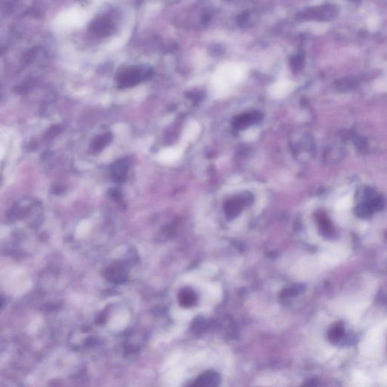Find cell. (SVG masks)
Segmentation results:
<instances>
[{"instance_id": "obj_1", "label": "cell", "mask_w": 387, "mask_h": 387, "mask_svg": "<svg viewBox=\"0 0 387 387\" xmlns=\"http://www.w3.org/2000/svg\"><path fill=\"white\" fill-rule=\"evenodd\" d=\"M244 71L239 67H225L215 74L212 81V88L214 94L222 96L226 94L233 86L242 80Z\"/></svg>"}, {"instance_id": "obj_2", "label": "cell", "mask_w": 387, "mask_h": 387, "mask_svg": "<svg viewBox=\"0 0 387 387\" xmlns=\"http://www.w3.org/2000/svg\"><path fill=\"white\" fill-rule=\"evenodd\" d=\"M151 70L147 66L136 65L123 68L117 74L116 81L119 88H131L147 80Z\"/></svg>"}, {"instance_id": "obj_3", "label": "cell", "mask_w": 387, "mask_h": 387, "mask_svg": "<svg viewBox=\"0 0 387 387\" xmlns=\"http://www.w3.org/2000/svg\"><path fill=\"white\" fill-rule=\"evenodd\" d=\"M114 30V23L109 17L102 16L93 20L90 24V31L99 36H106Z\"/></svg>"}, {"instance_id": "obj_4", "label": "cell", "mask_w": 387, "mask_h": 387, "mask_svg": "<svg viewBox=\"0 0 387 387\" xmlns=\"http://www.w3.org/2000/svg\"><path fill=\"white\" fill-rule=\"evenodd\" d=\"M129 169V161L127 159H121L114 163L111 167L112 178L116 182H124L127 179Z\"/></svg>"}, {"instance_id": "obj_5", "label": "cell", "mask_w": 387, "mask_h": 387, "mask_svg": "<svg viewBox=\"0 0 387 387\" xmlns=\"http://www.w3.org/2000/svg\"><path fill=\"white\" fill-rule=\"evenodd\" d=\"M293 89V84L290 82L287 81V80H281V81L274 83L273 86L270 87L269 95L273 99H283V98L288 96L291 93Z\"/></svg>"}, {"instance_id": "obj_6", "label": "cell", "mask_w": 387, "mask_h": 387, "mask_svg": "<svg viewBox=\"0 0 387 387\" xmlns=\"http://www.w3.org/2000/svg\"><path fill=\"white\" fill-rule=\"evenodd\" d=\"M336 14H337V9L332 5L318 7V8L309 10L308 12H306V15L309 17L321 20L333 18Z\"/></svg>"}, {"instance_id": "obj_7", "label": "cell", "mask_w": 387, "mask_h": 387, "mask_svg": "<svg viewBox=\"0 0 387 387\" xmlns=\"http://www.w3.org/2000/svg\"><path fill=\"white\" fill-rule=\"evenodd\" d=\"M220 375L216 372H207L199 377L195 383L192 384L193 387H217L220 384Z\"/></svg>"}, {"instance_id": "obj_8", "label": "cell", "mask_w": 387, "mask_h": 387, "mask_svg": "<svg viewBox=\"0 0 387 387\" xmlns=\"http://www.w3.org/2000/svg\"><path fill=\"white\" fill-rule=\"evenodd\" d=\"M105 276L113 283H122L126 279L125 271L121 263H115L107 268Z\"/></svg>"}, {"instance_id": "obj_9", "label": "cell", "mask_w": 387, "mask_h": 387, "mask_svg": "<svg viewBox=\"0 0 387 387\" xmlns=\"http://www.w3.org/2000/svg\"><path fill=\"white\" fill-rule=\"evenodd\" d=\"M201 126L197 121H190L184 131V140L188 143L195 141L201 133Z\"/></svg>"}, {"instance_id": "obj_10", "label": "cell", "mask_w": 387, "mask_h": 387, "mask_svg": "<svg viewBox=\"0 0 387 387\" xmlns=\"http://www.w3.org/2000/svg\"><path fill=\"white\" fill-rule=\"evenodd\" d=\"M112 135L110 132L102 134L96 137L90 144V150L93 153L99 152L102 148L112 141Z\"/></svg>"}, {"instance_id": "obj_11", "label": "cell", "mask_w": 387, "mask_h": 387, "mask_svg": "<svg viewBox=\"0 0 387 387\" xmlns=\"http://www.w3.org/2000/svg\"><path fill=\"white\" fill-rule=\"evenodd\" d=\"M179 304L184 308H190L197 303V295L191 290H183L179 293Z\"/></svg>"}, {"instance_id": "obj_12", "label": "cell", "mask_w": 387, "mask_h": 387, "mask_svg": "<svg viewBox=\"0 0 387 387\" xmlns=\"http://www.w3.org/2000/svg\"><path fill=\"white\" fill-rule=\"evenodd\" d=\"M343 328L340 326L334 327L333 329L331 330V332L329 334V338L331 339L332 341H336L338 340L339 338L341 337L342 334H343Z\"/></svg>"}, {"instance_id": "obj_13", "label": "cell", "mask_w": 387, "mask_h": 387, "mask_svg": "<svg viewBox=\"0 0 387 387\" xmlns=\"http://www.w3.org/2000/svg\"><path fill=\"white\" fill-rule=\"evenodd\" d=\"M299 290H300V287H299V286L290 287V288L284 290V291L281 293V296L283 298L291 297V296H295V295L299 293Z\"/></svg>"}, {"instance_id": "obj_14", "label": "cell", "mask_w": 387, "mask_h": 387, "mask_svg": "<svg viewBox=\"0 0 387 387\" xmlns=\"http://www.w3.org/2000/svg\"><path fill=\"white\" fill-rule=\"evenodd\" d=\"M351 200L352 198H350V196H349V195L348 196H346L344 197V198H341V199L338 201V203H337V209L342 210V209H345L350 207Z\"/></svg>"}, {"instance_id": "obj_15", "label": "cell", "mask_w": 387, "mask_h": 387, "mask_svg": "<svg viewBox=\"0 0 387 387\" xmlns=\"http://www.w3.org/2000/svg\"><path fill=\"white\" fill-rule=\"evenodd\" d=\"M243 136L246 140H253L257 136V131L256 129H250L245 131Z\"/></svg>"}, {"instance_id": "obj_16", "label": "cell", "mask_w": 387, "mask_h": 387, "mask_svg": "<svg viewBox=\"0 0 387 387\" xmlns=\"http://www.w3.org/2000/svg\"><path fill=\"white\" fill-rule=\"evenodd\" d=\"M110 195L111 196H112L114 199L116 200V201H118V200H121V198H122V197H121V193H120L119 191H118L117 189L111 190Z\"/></svg>"}]
</instances>
